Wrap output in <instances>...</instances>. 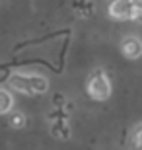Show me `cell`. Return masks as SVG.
Returning a JSON list of instances; mask_svg holds the SVG:
<instances>
[{
    "label": "cell",
    "instance_id": "obj_1",
    "mask_svg": "<svg viewBox=\"0 0 142 150\" xmlns=\"http://www.w3.org/2000/svg\"><path fill=\"white\" fill-rule=\"evenodd\" d=\"M88 92L92 96L93 100H107L111 94V86H109V80L105 78V72L101 68L93 70L90 82H88Z\"/></svg>",
    "mask_w": 142,
    "mask_h": 150
},
{
    "label": "cell",
    "instance_id": "obj_2",
    "mask_svg": "<svg viewBox=\"0 0 142 150\" xmlns=\"http://www.w3.org/2000/svg\"><path fill=\"white\" fill-rule=\"evenodd\" d=\"M109 12L113 18L129 20V18H134V4H132V0H113Z\"/></svg>",
    "mask_w": 142,
    "mask_h": 150
},
{
    "label": "cell",
    "instance_id": "obj_3",
    "mask_svg": "<svg viewBox=\"0 0 142 150\" xmlns=\"http://www.w3.org/2000/svg\"><path fill=\"white\" fill-rule=\"evenodd\" d=\"M121 49H123L126 59H138L142 55V43L136 37H126L123 41V45H121Z\"/></svg>",
    "mask_w": 142,
    "mask_h": 150
},
{
    "label": "cell",
    "instance_id": "obj_4",
    "mask_svg": "<svg viewBox=\"0 0 142 150\" xmlns=\"http://www.w3.org/2000/svg\"><path fill=\"white\" fill-rule=\"evenodd\" d=\"M72 10L76 12L80 18H92L93 16V2L92 0H74Z\"/></svg>",
    "mask_w": 142,
    "mask_h": 150
},
{
    "label": "cell",
    "instance_id": "obj_5",
    "mask_svg": "<svg viewBox=\"0 0 142 150\" xmlns=\"http://www.w3.org/2000/svg\"><path fill=\"white\" fill-rule=\"evenodd\" d=\"M14 105V98H12L10 92H6V90H0V115H4L8 113Z\"/></svg>",
    "mask_w": 142,
    "mask_h": 150
},
{
    "label": "cell",
    "instance_id": "obj_6",
    "mask_svg": "<svg viewBox=\"0 0 142 150\" xmlns=\"http://www.w3.org/2000/svg\"><path fill=\"white\" fill-rule=\"evenodd\" d=\"M51 133L55 134V137H59V139H68V137H70V129H68V125H66L64 121H55Z\"/></svg>",
    "mask_w": 142,
    "mask_h": 150
},
{
    "label": "cell",
    "instance_id": "obj_7",
    "mask_svg": "<svg viewBox=\"0 0 142 150\" xmlns=\"http://www.w3.org/2000/svg\"><path fill=\"white\" fill-rule=\"evenodd\" d=\"M23 125H25V117H23L22 113H12V115H10V127L22 129Z\"/></svg>",
    "mask_w": 142,
    "mask_h": 150
},
{
    "label": "cell",
    "instance_id": "obj_8",
    "mask_svg": "<svg viewBox=\"0 0 142 150\" xmlns=\"http://www.w3.org/2000/svg\"><path fill=\"white\" fill-rule=\"evenodd\" d=\"M49 119L51 121H64V119H68V113H66V109L59 107V109H55V111L49 113Z\"/></svg>",
    "mask_w": 142,
    "mask_h": 150
},
{
    "label": "cell",
    "instance_id": "obj_9",
    "mask_svg": "<svg viewBox=\"0 0 142 150\" xmlns=\"http://www.w3.org/2000/svg\"><path fill=\"white\" fill-rule=\"evenodd\" d=\"M68 45H70V39L66 37L64 39V43H62V49H60V57H59V68L57 70H62V67H64V57H66V51H68Z\"/></svg>",
    "mask_w": 142,
    "mask_h": 150
},
{
    "label": "cell",
    "instance_id": "obj_10",
    "mask_svg": "<svg viewBox=\"0 0 142 150\" xmlns=\"http://www.w3.org/2000/svg\"><path fill=\"white\" fill-rule=\"evenodd\" d=\"M53 103H55L57 107H62V109H70V103H66V100H64L62 94H55L53 96Z\"/></svg>",
    "mask_w": 142,
    "mask_h": 150
},
{
    "label": "cell",
    "instance_id": "obj_11",
    "mask_svg": "<svg viewBox=\"0 0 142 150\" xmlns=\"http://www.w3.org/2000/svg\"><path fill=\"white\" fill-rule=\"evenodd\" d=\"M132 140H134V148H136V150H142V127H138L136 131H134Z\"/></svg>",
    "mask_w": 142,
    "mask_h": 150
},
{
    "label": "cell",
    "instance_id": "obj_12",
    "mask_svg": "<svg viewBox=\"0 0 142 150\" xmlns=\"http://www.w3.org/2000/svg\"><path fill=\"white\" fill-rule=\"evenodd\" d=\"M134 20H136V22H140V23H142V12H140V14H136V16H134Z\"/></svg>",
    "mask_w": 142,
    "mask_h": 150
},
{
    "label": "cell",
    "instance_id": "obj_13",
    "mask_svg": "<svg viewBox=\"0 0 142 150\" xmlns=\"http://www.w3.org/2000/svg\"><path fill=\"white\" fill-rule=\"evenodd\" d=\"M132 2H138V0H132Z\"/></svg>",
    "mask_w": 142,
    "mask_h": 150
}]
</instances>
